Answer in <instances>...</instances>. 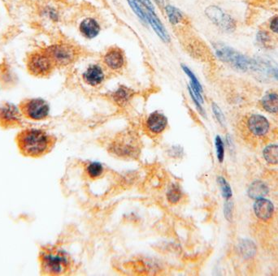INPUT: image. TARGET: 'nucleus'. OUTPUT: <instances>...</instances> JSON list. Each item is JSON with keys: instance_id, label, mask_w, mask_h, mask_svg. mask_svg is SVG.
Masks as SVG:
<instances>
[{"instance_id": "1", "label": "nucleus", "mask_w": 278, "mask_h": 276, "mask_svg": "<svg viewBox=\"0 0 278 276\" xmlns=\"http://www.w3.org/2000/svg\"><path fill=\"white\" fill-rule=\"evenodd\" d=\"M16 142L24 156L40 158L53 149L56 139L44 130L26 128L17 134Z\"/></svg>"}, {"instance_id": "2", "label": "nucleus", "mask_w": 278, "mask_h": 276, "mask_svg": "<svg viewBox=\"0 0 278 276\" xmlns=\"http://www.w3.org/2000/svg\"><path fill=\"white\" fill-rule=\"evenodd\" d=\"M215 50L217 57L222 61L242 71H257L264 69V65L254 59L241 54L239 52L224 44H216Z\"/></svg>"}, {"instance_id": "3", "label": "nucleus", "mask_w": 278, "mask_h": 276, "mask_svg": "<svg viewBox=\"0 0 278 276\" xmlns=\"http://www.w3.org/2000/svg\"><path fill=\"white\" fill-rule=\"evenodd\" d=\"M41 267L44 274L58 276L68 271L70 262L68 255L55 249H45L40 253Z\"/></svg>"}, {"instance_id": "4", "label": "nucleus", "mask_w": 278, "mask_h": 276, "mask_svg": "<svg viewBox=\"0 0 278 276\" xmlns=\"http://www.w3.org/2000/svg\"><path fill=\"white\" fill-rule=\"evenodd\" d=\"M26 67L31 75L38 77L49 75L56 68L45 49L34 50L28 54L26 59Z\"/></svg>"}, {"instance_id": "5", "label": "nucleus", "mask_w": 278, "mask_h": 276, "mask_svg": "<svg viewBox=\"0 0 278 276\" xmlns=\"http://www.w3.org/2000/svg\"><path fill=\"white\" fill-rule=\"evenodd\" d=\"M46 52L56 67H65L78 58L77 48L68 43H56L46 48Z\"/></svg>"}, {"instance_id": "6", "label": "nucleus", "mask_w": 278, "mask_h": 276, "mask_svg": "<svg viewBox=\"0 0 278 276\" xmlns=\"http://www.w3.org/2000/svg\"><path fill=\"white\" fill-rule=\"evenodd\" d=\"M18 107L24 118L31 121H43L49 116V104L42 99H26L21 101Z\"/></svg>"}, {"instance_id": "7", "label": "nucleus", "mask_w": 278, "mask_h": 276, "mask_svg": "<svg viewBox=\"0 0 278 276\" xmlns=\"http://www.w3.org/2000/svg\"><path fill=\"white\" fill-rule=\"evenodd\" d=\"M23 126V116L19 107L10 102L0 104V127L10 129Z\"/></svg>"}, {"instance_id": "8", "label": "nucleus", "mask_w": 278, "mask_h": 276, "mask_svg": "<svg viewBox=\"0 0 278 276\" xmlns=\"http://www.w3.org/2000/svg\"><path fill=\"white\" fill-rule=\"evenodd\" d=\"M208 19L225 32H232L235 29L236 23L229 15L217 6H210L205 11Z\"/></svg>"}, {"instance_id": "9", "label": "nucleus", "mask_w": 278, "mask_h": 276, "mask_svg": "<svg viewBox=\"0 0 278 276\" xmlns=\"http://www.w3.org/2000/svg\"><path fill=\"white\" fill-rule=\"evenodd\" d=\"M167 125V117L159 111H154L146 119V129L152 134H161L166 129Z\"/></svg>"}, {"instance_id": "10", "label": "nucleus", "mask_w": 278, "mask_h": 276, "mask_svg": "<svg viewBox=\"0 0 278 276\" xmlns=\"http://www.w3.org/2000/svg\"><path fill=\"white\" fill-rule=\"evenodd\" d=\"M112 151L120 156H131L137 153V145L135 143V140L130 136L125 137L115 142L112 145Z\"/></svg>"}, {"instance_id": "11", "label": "nucleus", "mask_w": 278, "mask_h": 276, "mask_svg": "<svg viewBox=\"0 0 278 276\" xmlns=\"http://www.w3.org/2000/svg\"><path fill=\"white\" fill-rule=\"evenodd\" d=\"M104 63L111 70H119L125 65L124 53L119 48H111L104 54Z\"/></svg>"}, {"instance_id": "12", "label": "nucleus", "mask_w": 278, "mask_h": 276, "mask_svg": "<svg viewBox=\"0 0 278 276\" xmlns=\"http://www.w3.org/2000/svg\"><path fill=\"white\" fill-rule=\"evenodd\" d=\"M83 77V80H85V82L88 85H91V86H97L104 81L105 74L101 67L94 64V65L88 67L87 69L84 72Z\"/></svg>"}, {"instance_id": "13", "label": "nucleus", "mask_w": 278, "mask_h": 276, "mask_svg": "<svg viewBox=\"0 0 278 276\" xmlns=\"http://www.w3.org/2000/svg\"><path fill=\"white\" fill-rule=\"evenodd\" d=\"M146 21L147 23L152 27L159 38L165 43H168L170 41L169 34L167 33L165 26L162 24L161 20L156 16V12H151L148 10L146 11Z\"/></svg>"}, {"instance_id": "14", "label": "nucleus", "mask_w": 278, "mask_h": 276, "mask_svg": "<svg viewBox=\"0 0 278 276\" xmlns=\"http://www.w3.org/2000/svg\"><path fill=\"white\" fill-rule=\"evenodd\" d=\"M248 127L250 132L256 136H263L266 134L269 129V123L268 120L260 115H254L250 116L248 121Z\"/></svg>"}, {"instance_id": "15", "label": "nucleus", "mask_w": 278, "mask_h": 276, "mask_svg": "<svg viewBox=\"0 0 278 276\" xmlns=\"http://www.w3.org/2000/svg\"><path fill=\"white\" fill-rule=\"evenodd\" d=\"M182 69L191 80V84H190L188 89L189 93L193 95L200 103L203 104V87H202L199 80H198V78L196 77V75H195L193 72L189 69L188 67L182 64Z\"/></svg>"}, {"instance_id": "16", "label": "nucleus", "mask_w": 278, "mask_h": 276, "mask_svg": "<svg viewBox=\"0 0 278 276\" xmlns=\"http://www.w3.org/2000/svg\"><path fill=\"white\" fill-rule=\"evenodd\" d=\"M274 210V206L273 203L267 199H257L254 204V211L259 220H269L273 216Z\"/></svg>"}, {"instance_id": "17", "label": "nucleus", "mask_w": 278, "mask_h": 276, "mask_svg": "<svg viewBox=\"0 0 278 276\" xmlns=\"http://www.w3.org/2000/svg\"><path fill=\"white\" fill-rule=\"evenodd\" d=\"M79 30L82 35L84 36L85 38L92 39L99 35L101 28L96 20L93 18H85L81 22Z\"/></svg>"}, {"instance_id": "18", "label": "nucleus", "mask_w": 278, "mask_h": 276, "mask_svg": "<svg viewBox=\"0 0 278 276\" xmlns=\"http://www.w3.org/2000/svg\"><path fill=\"white\" fill-rule=\"evenodd\" d=\"M269 187L267 186L265 183L262 181H255L253 182L248 188V194L250 199L257 200V199H263L269 194Z\"/></svg>"}, {"instance_id": "19", "label": "nucleus", "mask_w": 278, "mask_h": 276, "mask_svg": "<svg viewBox=\"0 0 278 276\" xmlns=\"http://www.w3.org/2000/svg\"><path fill=\"white\" fill-rule=\"evenodd\" d=\"M133 90L126 86H120L117 90L113 93L112 98L116 104L119 106H124L133 97Z\"/></svg>"}, {"instance_id": "20", "label": "nucleus", "mask_w": 278, "mask_h": 276, "mask_svg": "<svg viewBox=\"0 0 278 276\" xmlns=\"http://www.w3.org/2000/svg\"><path fill=\"white\" fill-rule=\"evenodd\" d=\"M262 106L270 113H278V95L269 94L262 100Z\"/></svg>"}, {"instance_id": "21", "label": "nucleus", "mask_w": 278, "mask_h": 276, "mask_svg": "<svg viewBox=\"0 0 278 276\" xmlns=\"http://www.w3.org/2000/svg\"><path fill=\"white\" fill-rule=\"evenodd\" d=\"M165 12L170 23L172 25H177L183 19V15L179 9L172 5H167L165 7Z\"/></svg>"}, {"instance_id": "22", "label": "nucleus", "mask_w": 278, "mask_h": 276, "mask_svg": "<svg viewBox=\"0 0 278 276\" xmlns=\"http://www.w3.org/2000/svg\"><path fill=\"white\" fill-rule=\"evenodd\" d=\"M264 158L270 164H278V146L270 145L264 150Z\"/></svg>"}, {"instance_id": "23", "label": "nucleus", "mask_w": 278, "mask_h": 276, "mask_svg": "<svg viewBox=\"0 0 278 276\" xmlns=\"http://www.w3.org/2000/svg\"><path fill=\"white\" fill-rule=\"evenodd\" d=\"M128 3L131 7V9L134 11L135 14L139 19L141 20V22L147 23L146 21V8L143 7V5L139 2V0H127Z\"/></svg>"}, {"instance_id": "24", "label": "nucleus", "mask_w": 278, "mask_h": 276, "mask_svg": "<svg viewBox=\"0 0 278 276\" xmlns=\"http://www.w3.org/2000/svg\"><path fill=\"white\" fill-rule=\"evenodd\" d=\"M240 251L244 257H252L256 252V246L250 240H245L241 243Z\"/></svg>"}, {"instance_id": "25", "label": "nucleus", "mask_w": 278, "mask_h": 276, "mask_svg": "<svg viewBox=\"0 0 278 276\" xmlns=\"http://www.w3.org/2000/svg\"><path fill=\"white\" fill-rule=\"evenodd\" d=\"M182 197V190L177 184H172L167 193V201L172 204H176L181 200Z\"/></svg>"}, {"instance_id": "26", "label": "nucleus", "mask_w": 278, "mask_h": 276, "mask_svg": "<svg viewBox=\"0 0 278 276\" xmlns=\"http://www.w3.org/2000/svg\"><path fill=\"white\" fill-rule=\"evenodd\" d=\"M217 182H218L221 190H222V196L228 201V200L231 199L232 195H233L231 187H230L229 183L227 182L226 179H224V177H218L217 178Z\"/></svg>"}, {"instance_id": "27", "label": "nucleus", "mask_w": 278, "mask_h": 276, "mask_svg": "<svg viewBox=\"0 0 278 276\" xmlns=\"http://www.w3.org/2000/svg\"><path fill=\"white\" fill-rule=\"evenodd\" d=\"M86 171H87V174L89 176L95 179V178H98V177L102 176V174L104 173V167L99 162H94V163H90L88 165Z\"/></svg>"}, {"instance_id": "28", "label": "nucleus", "mask_w": 278, "mask_h": 276, "mask_svg": "<svg viewBox=\"0 0 278 276\" xmlns=\"http://www.w3.org/2000/svg\"><path fill=\"white\" fill-rule=\"evenodd\" d=\"M215 146H216V149H217V158H218L220 163H222L224 161V142L220 136L216 137Z\"/></svg>"}, {"instance_id": "29", "label": "nucleus", "mask_w": 278, "mask_h": 276, "mask_svg": "<svg viewBox=\"0 0 278 276\" xmlns=\"http://www.w3.org/2000/svg\"><path fill=\"white\" fill-rule=\"evenodd\" d=\"M212 111L214 113L216 118L222 126L225 125V118H224V114L222 112V109L220 108L218 105L216 103H212Z\"/></svg>"}, {"instance_id": "30", "label": "nucleus", "mask_w": 278, "mask_h": 276, "mask_svg": "<svg viewBox=\"0 0 278 276\" xmlns=\"http://www.w3.org/2000/svg\"><path fill=\"white\" fill-rule=\"evenodd\" d=\"M233 204L231 201H229L228 200L225 205H224V217L228 221H231L232 219H233Z\"/></svg>"}, {"instance_id": "31", "label": "nucleus", "mask_w": 278, "mask_h": 276, "mask_svg": "<svg viewBox=\"0 0 278 276\" xmlns=\"http://www.w3.org/2000/svg\"><path fill=\"white\" fill-rule=\"evenodd\" d=\"M139 2H141V4L143 5V7L146 8V10H148L151 12H156V9H155V7L154 5L152 4V2L151 0H139Z\"/></svg>"}, {"instance_id": "32", "label": "nucleus", "mask_w": 278, "mask_h": 276, "mask_svg": "<svg viewBox=\"0 0 278 276\" xmlns=\"http://www.w3.org/2000/svg\"><path fill=\"white\" fill-rule=\"evenodd\" d=\"M269 27L273 32L278 33V17L273 18L269 25Z\"/></svg>"}, {"instance_id": "33", "label": "nucleus", "mask_w": 278, "mask_h": 276, "mask_svg": "<svg viewBox=\"0 0 278 276\" xmlns=\"http://www.w3.org/2000/svg\"><path fill=\"white\" fill-rule=\"evenodd\" d=\"M172 152H174L175 154L174 157H178V156L182 155V153H183V151H182V148H180L178 147H172V150H171V153Z\"/></svg>"}, {"instance_id": "34", "label": "nucleus", "mask_w": 278, "mask_h": 276, "mask_svg": "<svg viewBox=\"0 0 278 276\" xmlns=\"http://www.w3.org/2000/svg\"><path fill=\"white\" fill-rule=\"evenodd\" d=\"M155 1H156L159 5H161V6L165 3V2H164V0H155Z\"/></svg>"}]
</instances>
